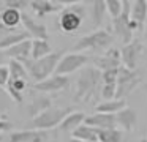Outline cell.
Listing matches in <instances>:
<instances>
[{"instance_id": "cell-12", "label": "cell", "mask_w": 147, "mask_h": 142, "mask_svg": "<svg viewBox=\"0 0 147 142\" xmlns=\"http://www.w3.org/2000/svg\"><path fill=\"white\" fill-rule=\"evenodd\" d=\"M21 22H22L24 28H26V32L30 35V36L41 38V40H48V28H46V25L41 24V22H38L35 17H32V16L22 13V16H21Z\"/></svg>"}, {"instance_id": "cell-34", "label": "cell", "mask_w": 147, "mask_h": 142, "mask_svg": "<svg viewBox=\"0 0 147 142\" xmlns=\"http://www.w3.org/2000/svg\"><path fill=\"white\" fill-rule=\"evenodd\" d=\"M10 128H11V123L8 122V120H0V133L8 131Z\"/></svg>"}, {"instance_id": "cell-28", "label": "cell", "mask_w": 147, "mask_h": 142, "mask_svg": "<svg viewBox=\"0 0 147 142\" xmlns=\"http://www.w3.org/2000/svg\"><path fill=\"white\" fill-rule=\"evenodd\" d=\"M49 106H51V100H49L48 96H36V98H33L32 104H30V107H29L30 117H35L36 114H40L41 110L48 109Z\"/></svg>"}, {"instance_id": "cell-5", "label": "cell", "mask_w": 147, "mask_h": 142, "mask_svg": "<svg viewBox=\"0 0 147 142\" xmlns=\"http://www.w3.org/2000/svg\"><path fill=\"white\" fill-rule=\"evenodd\" d=\"M139 84V77L134 69L120 65L117 69V81H115V98H125L136 88Z\"/></svg>"}, {"instance_id": "cell-19", "label": "cell", "mask_w": 147, "mask_h": 142, "mask_svg": "<svg viewBox=\"0 0 147 142\" xmlns=\"http://www.w3.org/2000/svg\"><path fill=\"white\" fill-rule=\"evenodd\" d=\"M21 16H22L21 9L7 6L5 9L0 11V22H2L3 25H7V27L14 28V27H18V25L21 24Z\"/></svg>"}, {"instance_id": "cell-22", "label": "cell", "mask_w": 147, "mask_h": 142, "mask_svg": "<svg viewBox=\"0 0 147 142\" xmlns=\"http://www.w3.org/2000/svg\"><path fill=\"white\" fill-rule=\"evenodd\" d=\"M73 137L82 139V141H90V142H98V136H96V128L86 123H81L79 126L73 129Z\"/></svg>"}, {"instance_id": "cell-17", "label": "cell", "mask_w": 147, "mask_h": 142, "mask_svg": "<svg viewBox=\"0 0 147 142\" xmlns=\"http://www.w3.org/2000/svg\"><path fill=\"white\" fill-rule=\"evenodd\" d=\"M120 63V50L119 49H109L106 50V54L100 59H96V68L105 71V69L111 68H119Z\"/></svg>"}, {"instance_id": "cell-25", "label": "cell", "mask_w": 147, "mask_h": 142, "mask_svg": "<svg viewBox=\"0 0 147 142\" xmlns=\"http://www.w3.org/2000/svg\"><path fill=\"white\" fill-rule=\"evenodd\" d=\"M122 107H125L123 98H112V100H106V101H103V103H100L95 109H96V112L115 114L117 110H120Z\"/></svg>"}, {"instance_id": "cell-14", "label": "cell", "mask_w": 147, "mask_h": 142, "mask_svg": "<svg viewBox=\"0 0 147 142\" xmlns=\"http://www.w3.org/2000/svg\"><path fill=\"white\" fill-rule=\"evenodd\" d=\"M114 115H115L117 125L122 126L125 131H133L134 126L138 125V114H136V110L131 109V107H127V106L122 107V109L117 110Z\"/></svg>"}, {"instance_id": "cell-41", "label": "cell", "mask_w": 147, "mask_h": 142, "mask_svg": "<svg viewBox=\"0 0 147 142\" xmlns=\"http://www.w3.org/2000/svg\"><path fill=\"white\" fill-rule=\"evenodd\" d=\"M146 40H147V27H146Z\"/></svg>"}, {"instance_id": "cell-6", "label": "cell", "mask_w": 147, "mask_h": 142, "mask_svg": "<svg viewBox=\"0 0 147 142\" xmlns=\"http://www.w3.org/2000/svg\"><path fill=\"white\" fill-rule=\"evenodd\" d=\"M130 8L131 3L130 0H122V11L117 17H112L114 22V32L119 38L122 40V43H128L133 40V30L130 27Z\"/></svg>"}, {"instance_id": "cell-35", "label": "cell", "mask_w": 147, "mask_h": 142, "mask_svg": "<svg viewBox=\"0 0 147 142\" xmlns=\"http://www.w3.org/2000/svg\"><path fill=\"white\" fill-rule=\"evenodd\" d=\"M5 63H8V57L3 49H0V65H5Z\"/></svg>"}, {"instance_id": "cell-15", "label": "cell", "mask_w": 147, "mask_h": 142, "mask_svg": "<svg viewBox=\"0 0 147 142\" xmlns=\"http://www.w3.org/2000/svg\"><path fill=\"white\" fill-rule=\"evenodd\" d=\"M84 123L93 126V128H117L115 115L108 112H96L90 117H86Z\"/></svg>"}, {"instance_id": "cell-37", "label": "cell", "mask_w": 147, "mask_h": 142, "mask_svg": "<svg viewBox=\"0 0 147 142\" xmlns=\"http://www.w3.org/2000/svg\"><path fill=\"white\" fill-rule=\"evenodd\" d=\"M70 142H90V141H82V139H76V137H73Z\"/></svg>"}, {"instance_id": "cell-2", "label": "cell", "mask_w": 147, "mask_h": 142, "mask_svg": "<svg viewBox=\"0 0 147 142\" xmlns=\"http://www.w3.org/2000/svg\"><path fill=\"white\" fill-rule=\"evenodd\" d=\"M101 79V73L98 68H87L78 77L76 84V98L79 101H87L95 95V90L98 87V82Z\"/></svg>"}, {"instance_id": "cell-42", "label": "cell", "mask_w": 147, "mask_h": 142, "mask_svg": "<svg viewBox=\"0 0 147 142\" xmlns=\"http://www.w3.org/2000/svg\"><path fill=\"white\" fill-rule=\"evenodd\" d=\"M0 36H2V33H0Z\"/></svg>"}, {"instance_id": "cell-11", "label": "cell", "mask_w": 147, "mask_h": 142, "mask_svg": "<svg viewBox=\"0 0 147 142\" xmlns=\"http://www.w3.org/2000/svg\"><path fill=\"white\" fill-rule=\"evenodd\" d=\"M147 21V0H134L130 8V27L131 30L141 28Z\"/></svg>"}, {"instance_id": "cell-21", "label": "cell", "mask_w": 147, "mask_h": 142, "mask_svg": "<svg viewBox=\"0 0 147 142\" xmlns=\"http://www.w3.org/2000/svg\"><path fill=\"white\" fill-rule=\"evenodd\" d=\"M84 118H86V115H84L82 112H71L70 110L59 125H60L62 131H73L76 126H79L81 123H84Z\"/></svg>"}, {"instance_id": "cell-23", "label": "cell", "mask_w": 147, "mask_h": 142, "mask_svg": "<svg viewBox=\"0 0 147 142\" xmlns=\"http://www.w3.org/2000/svg\"><path fill=\"white\" fill-rule=\"evenodd\" d=\"M49 52H52V49H51V44L48 43V40H41V38L32 40V47H30V57H32V60L40 59V57L46 55Z\"/></svg>"}, {"instance_id": "cell-9", "label": "cell", "mask_w": 147, "mask_h": 142, "mask_svg": "<svg viewBox=\"0 0 147 142\" xmlns=\"http://www.w3.org/2000/svg\"><path fill=\"white\" fill-rule=\"evenodd\" d=\"M141 50H142V44L139 40H131L125 43V46L120 49V63L130 69H136Z\"/></svg>"}, {"instance_id": "cell-18", "label": "cell", "mask_w": 147, "mask_h": 142, "mask_svg": "<svg viewBox=\"0 0 147 142\" xmlns=\"http://www.w3.org/2000/svg\"><path fill=\"white\" fill-rule=\"evenodd\" d=\"M27 84H29V79L27 77H10L7 82L8 95H10L16 103H21V101H22V92L26 90Z\"/></svg>"}, {"instance_id": "cell-20", "label": "cell", "mask_w": 147, "mask_h": 142, "mask_svg": "<svg viewBox=\"0 0 147 142\" xmlns=\"http://www.w3.org/2000/svg\"><path fill=\"white\" fill-rule=\"evenodd\" d=\"M30 6H32L33 13L38 17H43V16L49 14V13H55L60 9V6L57 3H52L51 0H32Z\"/></svg>"}, {"instance_id": "cell-40", "label": "cell", "mask_w": 147, "mask_h": 142, "mask_svg": "<svg viewBox=\"0 0 147 142\" xmlns=\"http://www.w3.org/2000/svg\"><path fill=\"white\" fill-rule=\"evenodd\" d=\"M2 5H3V0H0V9H2Z\"/></svg>"}, {"instance_id": "cell-31", "label": "cell", "mask_w": 147, "mask_h": 142, "mask_svg": "<svg viewBox=\"0 0 147 142\" xmlns=\"http://www.w3.org/2000/svg\"><path fill=\"white\" fill-rule=\"evenodd\" d=\"M117 69L119 68H111V69H105L101 71V79L105 84H109V82H114L117 81Z\"/></svg>"}, {"instance_id": "cell-33", "label": "cell", "mask_w": 147, "mask_h": 142, "mask_svg": "<svg viewBox=\"0 0 147 142\" xmlns=\"http://www.w3.org/2000/svg\"><path fill=\"white\" fill-rule=\"evenodd\" d=\"M26 5H27V0H7V6H11V8L22 9Z\"/></svg>"}, {"instance_id": "cell-39", "label": "cell", "mask_w": 147, "mask_h": 142, "mask_svg": "<svg viewBox=\"0 0 147 142\" xmlns=\"http://www.w3.org/2000/svg\"><path fill=\"white\" fill-rule=\"evenodd\" d=\"M139 142H147V137H144V139H141Z\"/></svg>"}, {"instance_id": "cell-10", "label": "cell", "mask_w": 147, "mask_h": 142, "mask_svg": "<svg viewBox=\"0 0 147 142\" xmlns=\"http://www.w3.org/2000/svg\"><path fill=\"white\" fill-rule=\"evenodd\" d=\"M68 85H70V79L67 77V74L52 73L46 79L36 82L35 88L38 92H60V90H65Z\"/></svg>"}, {"instance_id": "cell-8", "label": "cell", "mask_w": 147, "mask_h": 142, "mask_svg": "<svg viewBox=\"0 0 147 142\" xmlns=\"http://www.w3.org/2000/svg\"><path fill=\"white\" fill-rule=\"evenodd\" d=\"M87 62H89L87 55H84V54H81V52L67 54V55L60 57L54 73H57V74H71V73L78 71L79 68H82Z\"/></svg>"}, {"instance_id": "cell-38", "label": "cell", "mask_w": 147, "mask_h": 142, "mask_svg": "<svg viewBox=\"0 0 147 142\" xmlns=\"http://www.w3.org/2000/svg\"><path fill=\"white\" fill-rule=\"evenodd\" d=\"M144 92H146V95H147V84L144 85Z\"/></svg>"}, {"instance_id": "cell-16", "label": "cell", "mask_w": 147, "mask_h": 142, "mask_svg": "<svg viewBox=\"0 0 147 142\" xmlns=\"http://www.w3.org/2000/svg\"><path fill=\"white\" fill-rule=\"evenodd\" d=\"M46 139L45 129H24V131H14L10 134L8 142H43Z\"/></svg>"}, {"instance_id": "cell-29", "label": "cell", "mask_w": 147, "mask_h": 142, "mask_svg": "<svg viewBox=\"0 0 147 142\" xmlns=\"http://www.w3.org/2000/svg\"><path fill=\"white\" fill-rule=\"evenodd\" d=\"M106 11L111 14V17H117L122 11V0H105Z\"/></svg>"}, {"instance_id": "cell-1", "label": "cell", "mask_w": 147, "mask_h": 142, "mask_svg": "<svg viewBox=\"0 0 147 142\" xmlns=\"http://www.w3.org/2000/svg\"><path fill=\"white\" fill-rule=\"evenodd\" d=\"M62 55H63V54H62L60 50H57V52H49V54H46V55L40 57V59L32 60V62H29V59L22 60V63L27 68V71L30 73L33 81L40 82L55 71V66H57V63H59V60H60Z\"/></svg>"}, {"instance_id": "cell-36", "label": "cell", "mask_w": 147, "mask_h": 142, "mask_svg": "<svg viewBox=\"0 0 147 142\" xmlns=\"http://www.w3.org/2000/svg\"><path fill=\"white\" fill-rule=\"evenodd\" d=\"M60 5H76V3H79L81 0H57Z\"/></svg>"}, {"instance_id": "cell-30", "label": "cell", "mask_w": 147, "mask_h": 142, "mask_svg": "<svg viewBox=\"0 0 147 142\" xmlns=\"http://www.w3.org/2000/svg\"><path fill=\"white\" fill-rule=\"evenodd\" d=\"M101 96L105 98V100H112V98H115V84H114V82L103 84V87H101Z\"/></svg>"}, {"instance_id": "cell-24", "label": "cell", "mask_w": 147, "mask_h": 142, "mask_svg": "<svg viewBox=\"0 0 147 142\" xmlns=\"http://www.w3.org/2000/svg\"><path fill=\"white\" fill-rule=\"evenodd\" d=\"M30 38V35L27 32H10L7 35H2L0 36V49H7V47L13 46V44L19 43V41Z\"/></svg>"}, {"instance_id": "cell-32", "label": "cell", "mask_w": 147, "mask_h": 142, "mask_svg": "<svg viewBox=\"0 0 147 142\" xmlns=\"http://www.w3.org/2000/svg\"><path fill=\"white\" fill-rule=\"evenodd\" d=\"M10 79V71L7 65H0V87H5Z\"/></svg>"}, {"instance_id": "cell-27", "label": "cell", "mask_w": 147, "mask_h": 142, "mask_svg": "<svg viewBox=\"0 0 147 142\" xmlns=\"http://www.w3.org/2000/svg\"><path fill=\"white\" fill-rule=\"evenodd\" d=\"M106 14V5H105V0H93L92 3V21L93 25H101L103 19H105Z\"/></svg>"}, {"instance_id": "cell-13", "label": "cell", "mask_w": 147, "mask_h": 142, "mask_svg": "<svg viewBox=\"0 0 147 142\" xmlns=\"http://www.w3.org/2000/svg\"><path fill=\"white\" fill-rule=\"evenodd\" d=\"M30 47H32V40H30V38H26V40L19 41V43L13 44V46L7 47V49H3V50H5L8 59H14V60L22 62V60L30 59Z\"/></svg>"}, {"instance_id": "cell-26", "label": "cell", "mask_w": 147, "mask_h": 142, "mask_svg": "<svg viewBox=\"0 0 147 142\" xmlns=\"http://www.w3.org/2000/svg\"><path fill=\"white\" fill-rule=\"evenodd\" d=\"M98 142H122V133L117 128H96Z\"/></svg>"}, {"instance_id": "cell-7", "label": "cell", "mask_w": 147, "mask_h": 142, "mask_svg": "<svg viewBox=\"0 0 147 142\" xmlns=\"http://www.w3.org/2000/svg\"><path fill=\"white\" fill-rule=\"evenodd\" d=\"M84 19V8H67L62 9L59 14V27L65 33H74L81 27Z\"/></svg>"}, {"instance_id": "cell-3", "label": "cell", "mask_w": 147, "mask_h": 142, "mask_svg": "<svg viewBox=\"0 0 147 142\" xmlns=\"http://www.w3.org/2000/svg\"><path fill=\"white\" fill-rule=\"evenodd\" d=\"M68 112H70V109H65V107L49 106L48 109L41 110L35 117H32V126L36 129H51L54 126H57Z\"/></svg>"}, {"instance_id": "cell-4", "label": "cell", "mask_w": 147, "mask_h": 142, "mask_svg": "<svg viewBox=\"0 0 147 142\" xmlns=\"http://www.w3.org/2000/svg\"><path fill=\"white\" fill-rule=\"evenodd\" d=\"M112 43V36L109 32L106 30H96L93 33H89L86 36L79 38L73 49L74 50H103L106 47H109V44Z\"/></svg>"}]
</instances>
